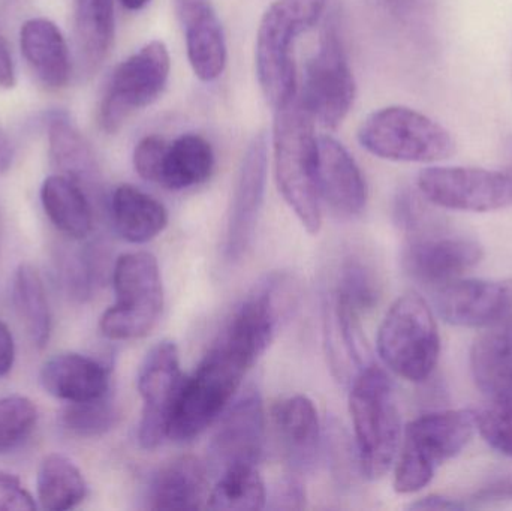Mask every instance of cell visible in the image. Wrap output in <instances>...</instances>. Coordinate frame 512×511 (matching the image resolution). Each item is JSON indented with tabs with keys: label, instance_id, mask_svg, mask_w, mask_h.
Segmentation results:
<instances>
[{
	"label": "cell",
	"instance_id": "cell-1",
	"mask_svg": "<svg viewBox=\"0 0 512 511\" xmlns=\"http://www.w3.org/2000/svg\"><path fill=\"white\" fill-rule=\"evenodd\" d=\"M274 173L283 200L307 233L322 227V198L318 182V137L315 120L300 96L274 110Z\"/></svg>",
	"mask_w": 512,
	"mask_h": 511
},
{
	"label": "cell",
	"instance_id": "cell-2",
	"mask_svg": "<svg viewBox=\"0 0 512 511\" xmlns=\"http://www.w3.org/2000/svg\"><path fill=\"white\" fill-rule=\"evenodd\" d=\"M349 413L361 474L369 480L381 479L399 455L402 419L393 383L378 366H363L358 372L349 395Z\"/></svg>",
	"mask_w": 512,
	"mask_h": 511
},
{
	"label": "cell",
	"instance_id": "cell-3",
	"mask_svg": "<svg viewBox=\"0 0 512 511\" xmlns=\"http://www.w3.org/2000/svg\"><path fill=\"white\" fill-rule=\"evenodd\" d=\"M327 2L276 0L262 15L256 33V75L265 99L274 110L298 93L295 42L318 23Z\"/></svg>",
	"mask_w": 512,
	"mask_h": 511
},
{
	"label": "cell",
	"instance_id": "cell-4",
	"mask_svg": "<svg viewBox=\"0 0 512 511\" xmlns=\"http://www.w3.org/2000/svg\"><path fill=\"white\" fill-rule=\"evenodd\" d=\"M477 431V414L448 410L424 414L406 426L394 471V489L415 494L426 488L444 462L456 458Z\"/></svg>",
	"mask_w": 512,
	"mask_h": 511
},
{
	"label": "cell",
	"instance_id": "cell-5",
	"mask_svg": "<svg viewBox=\"0 0 512 511\" xmlns=\"http://www.w3.org/2000/svg\"><path fill=\"white\" fill-rule=\"evenodd\" d=\"M248 371L245 363L215 342L194 374L183 380L168 438L183 443L200 437L230 407Z\"/></svg>",
	"mask_w": 512,
	"mask_h": 511
},
{
	"label": "cell",
	"instance_id": "cell-6",
	"mask_svg": "<svg viewBox=\"0 0 512 511\" xmlns=\"http://www.w3.org/2000/svg\"><path fill=\"white\" fill-rule=\"evenodd\" d=\"M376 345L394 374L411 383L426 381L441 354L438 324L426 300L415 293L399 297L379 326Z\"/></svg>",
	"mask_w": 512,
	"mask_h": 511
},
{
	"label": "cell",
	"instance_id": "cell-7",
	"mask_svg": "<svg viewBox=\"0 0 512 511\" xmlns=\"http://www.w3.org/2000/svg\"><path fill=\"white\" fill-rule=\"evenodd\" d=\"M116 303L104 312L99 329L111 341L149 335L164 309V285L158 260L149 252H129L114 264Z\"/></svg>",
	"mask_w": 512,
	"mask_h": 511
},
{
	"label": "cell",
	"instance_id": "cell-8",
	"mask_svg": "<svg viewBox=\"0 0 512 511\" xmlns=\"http://www.w3.org/2000/svg\"><path fill=\"white\" fill-rule=\"evenodd\" d=\"M363 149L394 162H438L451 158L456 143L450 132L420 111L391 105L369 114L358 129Z\"/></svg>",
	"mask_w": 512,
	"mask_h": 511
},
{
	"label": "cell",
	"instance_id": "cell-9",
	"mask_svg": "<svg viewBox=\"0 0 512 511\" xmlns=\"http://www.w3.org/2000/svg\"><path fill=\"white\" fill-rule=\"evenodd\" d=\"M442 224L427 206L406 228L409 236L402 252L406 275L433 291L462 278L483 258L477 240Z\"/></svg>",
	"mask_w": 512,
	"mask_h": 511
},
{
	"label": "cell",
	"instance_id": "cell-10",
	"mask_svg": "<svg viewBox=\"0 0 512 511\" xmlns=\"http://www.w3.org/2000/svg\"><path fill=\"white\" fill-rule=\"evenodd\" d=\"M294 303L295 284L291 276H265L237 306L216 344L251 369L276 338Z\"/></svg>",
	"mask_w": 512,
	"mask_h": 511
},
{
	"label": "cell",
	"instance_id": "cell-11",
	"mask_svg": "<svg viewBox=\"0 0 512 511\" xmlns=\"http://www.w3.org/2000/svg\"><path fill=\"white\" fill-rule=\"evenodd\" d=\"M171 59L167 45L152 41L123 60L111 75L99 108V123L116 134L132 113L155 102L170 78Z\"/></svg>",
	"mask_w": 512,
	"mask_h": 511
},
{
	"label": "cell",
	"instance_id": "cell-12",
	"mask_svg": "<svg viewBox=\"0 0 512 511\" xmlns=\"http://www.w3.org/2000/svg\"><path fill=\"white\" fill-rule=\"evenodd\" d=\"M354 74L336 27L322 33L321 44L304 71L303 92L300 101L315 122L328 129H336L348 116L354 104Z\"/></svg>",
	"mask_w": 512,
	"mask_h": 511
},
{
	"label": "cell",
	"instance_id": "cell-13",
	"mask_svg": "<svg viewBox=\"0 0 512 511\" xmlns=\"http://www.w3.org/2000/svg\"><path fill=\"white\" fill-rule=\"evenodd\" d=\"M417 189L441 209L493 212L512 206V170L429 167L418 174Z\"/></svg>",
	"mask_w": 512,
	"mask_h": 511
},
{
	"label": "cell",
	"instance_id": "cell-14",
	"mask_svg": "<svg viewBox=\"0 0 512 511\" xmlns=\"http://www.w3.org/2000/svg\"><path fill=\"white\" fill-rule=\"evenodd\" d=\"M179 348L174 342H158L147 353L138 372V392L143 399L138 441L146 450H155L168 438L171 414L182 387Z\"/></svg>",
	"mask_w": 512,
	"mask_h": 511
},
{
	"label": "cell",
	"instance_id": "cell-15",
	"mask_svg": "<svg viewBox=\"0 0 512 511\" xmlns=\"http://www.w3.org/2000/svg\"><path fill=\"white\" fill-rule=\"evenodd\" d=\"M222 416L209 446V470L219 476L240 465L256 467L265 446L264 407L258 390L243 393Z\"/></svg>",
	"mask_w": 512,
	"mask_h": 511
},
{
	"label": "cell",
	"instance_id": "cell-16",
	"mask_svg": "<svg viewBox=\"0 0 512 511\" xmlns=\"http://www.w3.org/2000/svg\"><path fill=\"white\" fill-rule=\"evenodd\" d=\"M267 167V134L258 132L243 156L228 212L224 251L230 261L240 260L254 240L264 204Z\"/></svg>",
	"mask_w": 512,
	"mask_h": 511
},
{
	"label": "cell",
	"instance_id": "cell-17",
	"mask_svg": "<svg viewBox=\"0 0 512 511\" xmlns=\"http://www.w3.org/2000/svg\"><path fill=\"white\" fill-rule=\"evenodd\" d=\"M435 306L445 323L489 327L512 312V284L484 279H456L435 290Z\"/></svg>",
	"mask_w": 512,
	"mask_h": 511
},
{
	"label": "cell",
	"instance_id": "cell-18",
	"mask_svg": "<svg viewBox=\"0 0 512 511\" xmlns=\"http://www.w3.org/2000/svg\"><path fill=\"white\" fill-rule=\"evenodd\" d=\"M185 32L192 71L201 81H215L227 65V39L212 0H174Z\"/></svg>",
	"mask_w": 512,
	"mask_h": 511
},
{
	"label": "cell",
	"instance_id": "cell-19",
	"mask_svg": "<svg viewBox=\"0 0 512 511\" xmlns=\"http://www.w3.org/2000/svg\"><path fill=\"white\" fill-rule=\"evenodd\" d=\"M318 182L322 200L340 215H360L366 207V179L351 153L330 135L318 137Z\"/></svg>",
	"mask_w": 512,
	"mask_h": 511
},
{
	"label": "cell",
	"instance_id": "cell-20",
	"mask_svg": "<svg viewBox=\"0 0 512 511\" xmlns=\"http://www.w3.org/2000/svg\"><path fill=\"white\" fill-rule=\"evenodd\" d=\"M273 426L291 471L303 473L318 456L321 425L318 411L303 395L283 399L273 408Z\"/></svg>",
	"mask_w": 512,
	"mask_h": 511
},
{
	"label": "cell",
	"instance_id": "cell-21",
	"mask_svg": "<svg viewBox=\"0 0 512 511\" xmlns=\"http://www.w3.org/2000/svg\"><path fill=\"white\" fill-rule=\"evenodd\" d=\"M42 387L54 398L66 402H83L102 398L110 393L107 369L81 354H57L41 369Z\"/></svg>",
	"mask_w": 512,
	"mask_h": 511
},
{
	"label": "cell",
	"instance_id": "cell-22",
	"mask_svg": "<svg viewBox=\"0 0 512 511\" xmlns=\"http://www.w3.org/2000/svg\"><path fill=\"white\" fill-rule=\"evenodd\" d=\"M209 473L195 456H180L168 462L153 479L149 507L153 510H198L207 507Z\"/></svg>",
	"mask_w": 512,
	"mask_h": 511
},
{
	"label": "cell",
	"instance_id": "cell-23",
	"mask_svg": "<svg viewBox=\"0 0 512 511\" xmlns=\"http://www.w3.org/2000/svg\"><path fill=\"white\" fill-rule=\"evenodd\" d=\"M471 371L487 399L512 396V312L478 336L472 345Z\"/></svg>",
	"mask_w": 512,
	"mask_h": 511
},
{
	"label": "cell",
	"instance_id": "cell-24",
	"mask_svg": "<svg viewBox=\"0 0 512 511\" xmlns=\"http://www.w3.org/2000/svg\"><path fill=\"white\" fill-rule=\"evenodd\" d=\"M20 47L36 77L48 89H63L71 78V57L62 32L47 18H30L21 26Z\"/></svg>",
	"mask_w": 512,
	"mask_h": 511
},
{
	"label": "cell",
	"instance_id": "cell-25",
	"mask_svg": "<svg viewBox=\"0 0 512 511\" xmlns=\"http://www.w3.org/2000/svg\"><path fill=\"white\" fill-rule=\"evenodd\" d=\"M117 233L134 245L156 239L168 224L167 209L156 198L132 185H120L111 197Z\"/></svg>",
	"mask_w": 512,
	"mask_h": 511
},
{
	"label": "cell",
	"instance_id": "cell-26",
	"mask_svg": "<svg viewBox=\"0 0 512 511\" xmlns=\"http://www.w3.org/2000/svg\"><path fill=\"white\" fill-rule=\"evenodd\" d=\"M41 201L57 230L75 240L89 236L93 213L83 186L63 174H54L42 183Z\"/></svg>",
	"mask_w": 512,
	"mask_h": 511
},
{
	"label": "cell",
	"instance_id": "cell-27",
	"mask_svg": "<svg viewBox=\"0 0 512 511\" xmlns=\"http://www.w3.org/2000/svg\"><path fill=\"white\" fill-rule=\"evenodd\" d=\"M215 170L212 144L197 134H183L168 143L159 186L182 191L207 182Z\"/></svg>",
	"mask_w": 512,
	"mask_h": 511
},
{
	"label": "cell",
	"instance_id": "cell-28",
	"mask_svg": "<svg viewBox=\"0 0 512 511\" xmlns=\"http://www.w3.org/2000/svg\"><path fill=\"white\" fill-rule=\"evenodd\" d=\"M75 41L84 71L95 72L114 41V0H75Z\"/></svg>",
	"mask_w": 512,
	"mask_h": 511
},
{
	"label": "cell",
	"instance_id": "cell-29",
	"mask_svg": "<svg viewBox=\"0 0 512 511\" xmlns=\"http://www.w3.org/2000/svg\"><path fill=\"white\" fill-rule=\"evenodd\" d=\"M36 491L42 509L66 511L83 503L87 495V485L83 474L71 459L53 453L41 462Z\"/></svg>",
	"mask_w": 512,
	"mask_h": 511
},
{
	"label": "cell",
	"instance_id": "cell-30",
	"mask_svg": "<svg viewBox=\"0 0 512 511\" xmlns=\"http://www.w3.org/2000/svg\"><path fill=\"white\" fill-rule=\"evenodd\" d=\"M12 302L33 345L44 348L50 339L51 314L44 282L32 264H20L12 285Z\"/></svg>",
	"mask_w": 512,
	"mask_h": 511
},
{
	"label": "cell",
	"instance_id": "cell-31",
	"mask_svg": "<svg viewBox=\"0 0 512 511\" xmlns=\"http://www.w3.org/2000/svg\"><path fill=\"white\" fill-rule=\"evenodd\" d=\"M48 143L50 156L57 170L63 176L83 186L93 182L98 176V165L86 138L77 128L63 117L51 120L48 128Z\"/></svg>",
	"mask_w": 512,
	"mask_h": 511
},
{
	"label": "cell",
	"instance_id": "cell-32",
	"mask_svg": "<svg viewBox=\"0 0 512 511\" xmlns=\"http://www.w3.org/2000/svg\"><path fill=\"white\" fill-rule=\"evenodd\" d=\"M265 506L267 489L252 465H240L219 474L218 483L207 500V509L212 510L258 511Z\"/></svg>",
	"mask_w": 512,
	"mask_h": 511
},
{
	"label": "cell",
	"instance_id": "cell-33",
	"mask_svg": "<svg viewBox=\"0 0 512 511\" xmlns=\"http://www.w3.org/2000/svg\"><path fill=\"white\" fill-rule=\"evenodd\" d=\"M120 413L110 393L98 399L68 402L62 411V425L81 438H98L114 429Z\"/></svg>",
	"mask_w": 512,
	"mask_h": 511
},
{
	"label": "cell",
	"instance_id": "cell-34",
	"mask_svg": "<svg viewBox=\"0 0 512 511\" xmlns=\"http://www.w3.org/2000/svg\"><path fill=\"white\" fill-rule=\"evenodd\" d=\"M38 422V410L26 396L0 399V455L17 449L27 440Z\"/></svg>",
	"mask_w": 512,
	"mask_h": 511
},
{
	"label": "cell",
	"instance_id": "cell-35",
	"mask_svg": "<svg viewBox=\"0 0 512 511\" xmlns=\"http://www.w3.org/2000/svg\"><path fill=\"white\" fill-rule=\"evenodd\" d=\"M477 414V431L492 449L512 458V396L489 399Z\"/></svg>",
	"mask_w": 512,
	"mask_h": 511
},
{
	"label": "cell",
	"instance_id": "cell-36",
	"mask_svg": "<svg viewBox=\"0 0 512 511\" xmlns=\"http://www.w3.org/2000/svg\"><path fill=\"white\" fill-rule=\"evenodd\" d=\"M167 147V141L158 135H147L138 141L134 150V167L141 179L159 185Z\"/></svg>",
	"mask_w": 512,
	"mask_h": 511
},
{
	"label": "cell",
	"instance_id": "cell-37",
	"mask_svg": "<svg viewBox=\"0 0 512 511\" xmlns=\"http://www.w3.org/2000/svg\"><path fill=\"white\" fill-rule=\"evenodd\" d=\"M36 503L14 474L0 471V511H33Z\"/></svg>",
	"mask_w": 512,
	"mask_h": 511
},
{
	"label": "cell",
	"instance_id": "cell-38",
	"mask_svg": "<svg viewBox=\"0 0 512 511\" xmlns=\"http://www.w3.org/2000/svg\"><path fill=\"white\" fill-rule=\"evenodd\" d=\"M273 510H301L306 506V491L301 483L300 474L291 471L280 480L274 489Z\"/></svg>",
	"mask_w": 512,
	"mask_h": 511
},
{
	"label": "cell",
	"instance_id": "cell-39",
	"mask_svg": "<svg viewBox=\"0 0 512 511\" xmlns=\"http://www.w3.org/2000/svg\"><path fill=\"white\" fill-rule=\"evenodd\" d=\"M14 359V338H12L8 327L0 321V377H5L11 371Z\"/></svg>",
	"mask_w": 512,
	"mask_h": 511
},
{
	"label": "cell",
	"instance_id": "cell-40",
	"mask_svg": "<svg viewBox=\"0 0 512 511\" xmlns=\"http://www.w3.org/2000/svg\"><path fill=\"white\" fill-rule=\"evenodd\" d=\"M411 510H438V511H457L465 510L466 504L459 503V501L451 500L442 495H429V497L421 498L415 501L414 504L409 506Z\"/></svg>",
	"mask_w": 512,
	"mask_h": 511
},
{
	"label": "cell",
	"instance_id": "cell-41",
	"mask_svg": "<svg viewBox=\"0 0 512 511\" xmlns=\"http://www.w3.org/2000/svg\"><path fill=\"white\" fill-rule=\"evenodd\" d=\"M15 86V69L8 42L0 35V87L12 89Z\"/></svg>",
	"mask_w": 512,
	"mask_h": 511
},
{
	"label": "cell",
	"instance_id": "cell-42",
	"mask_svg": "<svg viewBox=\"0 0 512 511\" xmlns=\"http://www.w3.org/2000/svg\"><path fill=\"white\" fill-rule=\"evenodd\" d=\"M477 500L483 503H490V501L512 500V480H502V482L495 483V485L484 488L483 491L475 495Z\"/></svg>",
	"mask_w": 512,
	"mask_h": 511
},
{
	"label": "cell",
	"instance_id": "cell-43",
	"mask_svg": "<svg viewBox=\"0 0 512 511\" xmlns=\"http://www.w3.org/2000/svg\"><path fill=\"white\" fill-rule=\"evenodd\" d=\"M14 159V147L8 134L0 128V174L6 173L11 168Z\"/></svg>",
	"mask_w": 512,
	"mask_h": 511
},
{
	"label": "cell",
	"instance_id": "cell-44",
	"mask_svg": "<svg viewBox=\"0 0 512 511\" xmlns=\"http://www.w3.org/2000/svg\"><path fill=\"white\" fill-rule=\"evenodd\" d=\"M120 2L129 11H138V9H143L150 0H120Z\"/></svg>",
	"mask_w": 512,
	"mask_h": 511
}]
</instances>
